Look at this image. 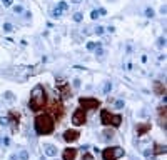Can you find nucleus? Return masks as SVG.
<instances>
[{"label":"nucleus","instance_id":"1","mask_svg":"<svg viewBox=\"0 0 167 160\" xmlns=\"http://www.w3.org/2000/svg\"><path fill=\"white\" fill-rule=\"evenodd\" d=\"M55 128V118L50 113H40L35 118V132L39 135H50Z\"/></svg>","mask_w":167,"mask_h":160},{"label":"nucleus","instance_id":"2","mask_svg":"<svg viewBox=\"0 0 167 160\" xmlns=\"http://www.w3.org/2000/svg\"><path fill=\"white\" fill-rule=\"evenodd\" d=\"M45 102H47V95H45V88L42 85H35L30 93V100H28V108L32 112H39L40 108H44Z\"/></svg>","mask_w":167,"mask_h":160},{"label":"nucleus","instance_id":"3","mask_svg":"<svg viewBox=\"0 0 167 160\" xmlns=\"http://www.w3.org/2000/svg\"><path fill=\"white\" fill-rule=\"evenodd\" d=\"M100 122H102L104 125H112V127H120V124H122V115H114V113H110L109 110H102L100 112Z\"/></svg>","mask_w":167,"mask_h":160},{"label":"nucleus","instance_id":"4","mask_svg":"<svg viewBox=\"0 0 167 160\" xmlns=\"http://www.w3.org/2000/svg\"><path fill=\"white\" fill-rule=\"evenodd\" d=\"M124 155L122 147H107L105 150H102V158L104 160H119Z\"/></svg>","mask_w":167,"mask_h":160},{"label":"nucleus","instance_id":"5","mask_svg":"<svg viewBox=\"0 0 167 160\" xmlns=\"http://www.w3.org/2000/svg\"><path fill=\"white\" fill-rule=\"evenodd\" d=\"M79 104H80V107H82L84 110H94V108L100 107V102L97 98H92V97H80Z\"/></svg>","mask_w":167,"mask_h":160},{"label":"nucleus","instance_id":"6","mask_svg":"<svg viewBox=\"0 0 167 160\" xmlns=\"http://www.w3.org/2000/svg\"><path fill=\"white\" fill-rule=\"evenodd\" d=\"M85 122H87V113H85V110H84L82 107H79L75 112L72 113V124L75 125V127H80V125H84Z\"/></svg>","mask_w":167,"mask_h":160},{"label":"nucleus","instance_id":"7","mask_svg":"<svg viewBox=\"0 0 167 160\" xmlns=\"http://www.w3.org/2000/svg\"><path fill=\"white\" fill-rule=\"evenodd\" d=\"M57 90L60 92V95H62V98H64V100L70 97V87H69V84L65 82V80L57 82Z\"/></svg>","mask_w":167,"mask_h":160},{"label":"nucleus","instance_id":"8","mask_svg":"<svg viewBox=\"0 0 167 160\" xmlns=\"http://www.w3.org/2000/svg\"><path fill=\"white\" fill-rule=\"evenodd\" d=\"M79 137H80L79 130H65L64 132V140L67 142V144H72V142L79 140Z\"/></svg>","mask_w":167,"mask_h":160},{"label":"nucleus","instance_id":"9","mask_svg":"<svg viewBox=\"0 0 167 160\" xmlns=\"http://www.w3.org/2000/svg\"><path fill=\"white\" fill-rule=\"evenodd\" d=\"M77 157V148H65L62 153V160H75Z\"/></svg>","mask_w":167,"mask_h":160},{"label":"nucleus","instance_id":"10","mask_svg":"<svg viewBox=\"0 0 167 160\" xmlns=\"http://www.w3.org/2000/svg\"><path fill=\"white\" fill-rule=\"evenodd\" d=\"M44 152H45L47 157H55L57 155V147H54V145H50V144H45L44 145Z\"/></svg>","mask_w":167,"mask_h":160},{"label":"nucleus","instance_id":"11","mask_svg":"<svg viewBox=\"0 0 167 160\" xmlns=\"http://www.w3.org/2000/svg\"><path fill=\"white\" fill-rule=\"evenodd\" d=\"M149 130H151V124H139L137 125V135H144Z\"/></svg>","mask_w":167,"mask_h":160},{"label":"nucleus","instance_id":"12","mask_svg":"<svg viewBox=\"0 0 167 160\" xmlns=\"http://www.w3.org/2000/svg\"><path fill=\"white\" fill-rule=\"evenodd\" d=\"M154 87H155V92L159 93V95H165V87H164L160 82H155Z\"/></svg>","mask_w":167,"mask_h":160},{"label":"nucleus","instance_id":"13","mask_svg":"<svg viewBox=\"0 0 167 160\" xmlns=\"http://www.w3.org/2000/svg\"><path fill=\"white\" fill-rule=\"evenodd\" d=\"M154 153H155V155H162V153H165V145H155V147H154Z\"/></svg>","mask_w":167,"mask_h":160},{"label":"nucleus","instance_id":"14","mask_svg":"<svg viewBox=\"0 0 167 160\" xmlns=\"http://www.w3.org/2000/svg\"><path fill=\"white\" fill-rule=\"evenodd\" d=\"M97 45H100L99 42H87V45H85V47H87V50H95Z\"/></svg>","mask_w":167,"mask_h":160},{"label":"nucleus","instance_id":"15","mask_svg":"<svg viewBox=\"0 0 167 160\" xmlns=\"http://www.w3.org/2000/svg\"><path fill=\"white\" fill-rule=\"evenodd\" d=\"M4 98L7 100V102H13V100H15V97H13L12 92H5V93H4Z\"/></svg>","mask_w":167,"mask_h":160},{"label":"nucleus","instance_id":"16","mask_svg":"<svg viewBox=\"0 0 167 160\" xmlns=\"http://www.w3.org/2000/svg\"><path fill=\"white\" fill-rule=\"evenodd\" d=\"M57 8H59L60 12H64V10H67V8H69V5H67V2H64V0H62V2H59Z\"/></svg>","mask_w":167,"mask_h":160},{"label":"nucleus","instance_id":"17","mask_svg":"<svg viewBox=\"0 0 167 160\" xmlns=\"http://www.w3.org/2000/svg\"><path fill=\"white\" fill-rule=\"evenodd\" d=\"M8 124H10V118L8 117H0V125L2 127H7Z\"/></svg>","mask_w":167,"mask_h":160},{"label":"nucleus","instance_id":"18","mask_svg":"<svg viewBox=\"0 0 167 160\" xmlns=\"http://www.w3.org/2000/svg\"><path fill=\"white\" fill-rule=\"evenodd\" d=\"M145 17H147V18H152V17H154V8H151V7L145 8Z\"/></svg>","mask_w":167,"mask_h":160},{"label":"nucleus","instance_id":"19","mask_svg":"<svg viewBox=\"0 0 167 160\" xmlns=\"http://www.w3.org/2000/svg\"><path fill=\"white\" fill-rule=\"evenodd\" d=\"M19 158L20 160H28V152H27V150H22L20 155H19Z\"/></svg>","mask_w":167,"mask_h":160},{"label":"nucleus","instance_id":"20","mask_svg":"<svg viewBox=\"0 0 167 160\" xmlns=\"http://www.w3.org/2000/svg\"><path fill=\"white\" fill-rule=\"evenodd\" d=\"M60 15H62V12H60L59 8H54V10H52V17H54V18H59Z\"/></svg>","mask_w":167,"mask_h":160},{"label":"nucleus","instance_id":"21","mask_svg":"<svg viewBox=\"0 0 167 160\" xmlns=\"http://www.w3.org/2000/svg\"><path fill=\"white\" fill-rule=\"evenodd\" d=\"M13 13H24V7L22 5H15L13 7Z\"/></svg>","mask_w":167,"mask_h":160},{"label":"nucleus","instance_id":"22","mask_svg":"<svg viewBox=\"0 0 167 160\" xmlns=\"http://www.w3.org/2000/svg\"><path fill=\"white\" fill-rule=\"evenodd\" d=\"M164 45H165V37H160V38L157 40V47H159V48H162Z\"/></svg>","mask_w":167,"mask_h":160},{"label":"nucleus","instance_id":"23","mask_svg":"<svg viewBox=\"0 0 167 160\" xmlns=\"http://www.w3.org/2000/svg\"><path fill=\"white\" fill-rule=\"evenodd\" d=\"M110 90H112V84H110V82H107V84L104 85V93H109Z\"/></svg>","mask_w":167,"mask_h":160},{"label":"nucleus","instance_id":"24","mask_svg":"<svg viewBox=\"0 0 167 160\" xmlns=\"http://www.w3.org/2000/svg\"><path fill=\"white\" fill-rule=\"evenodd\" d=\"M13 30V27H12V24H4V32H12Z\"/></svg>","mask_w":167,"mask_h":160},{"label":"nucleus","instance_id":"25","mask_svg":"<svg viewBox=\"0 0 167 160\" xmlns=\"http://www.w3.org/2000/svg\"><path fill=\"white\" fill-rule=\"evenodd\" d=\"M74 20H75V22H82V20H84V15H82L80 12H77L75 15H74Z\"/></svg>","mask_w":167,"mask_h":160},{"label":"nucleus","instance_id":"26","mask_svg":"<svg viewBox=\"0 0 167 160\" xmlns=\"http://www.w3.org/2000/svg\"><path fill=\"white\" fill-rule=\"evenodd\" d=\"M112 137H114V132H112V130H105V132H104V138H112Z\"/></svg>","mask_w":167,"mask_h":160},{"label":"nucleus","instance_id":"27","mask_svg":"<svg viewBox=\"0 0 167 160\" xmlns=\"http://www.w3.org/2000/svg\"><path fill=\"white\" fill-rule=\"evenodd\" d=\"M90 18L92 20H97V18H99V10H92V12H90Z\"/></svg>","mask_w":167,"mask_h":160},{"label":"nucleus","instance_id":"28","mask_svg":"<svg viewBox=\"0 0 167 160\" xmlns=\"http://www.w3.org/2000/svg\"><path fill=\"white\" fill-rule=\"evenodd\" d=\"M104 30H105V28H104L102 25H97V28H95V33H97V35H102V33H104Z\"/></svg>","mask_w":167,"mask_h":160},{"label":"nucleus","instance_id":"29","mask_svg":"<svg viewBox=\"0 0 167 160\" xmlns=\"http://www.w3.org/2000/svg\"><path fill=\"white\" fill-rule=\"evenodd\" d=\"M94 52H95V55H102V53H104V50H102V47H100V45H97V48H95V50H94Z\"/></svg>","mask_w":167,"mask_h":160},{"label":"nucleus","instance_id":"30","mask_svg":"<svg viewBox=\"0 0 167 160\" xmlns=\"http://www.w3.org/2000/svg\"><path fill=\"white\" fill-rule=\"evenodd\" d=\"M2 4H4V7H12L13 0H2Z\"/></svg>","mask_w":167,"mask_h":160},{"label":"nucleus","instance_id":"31","mask_svg":"<svg viewBox=\"0 0 167 160\" xmlns=\"http://www.w3.org/2000/svg\"><path fill=\"white\" fill-rule=\"evenodd\" d=\"M115 107L117 108H124V100H117V102H115Z\"/></svg>","mask_w":167,"mask_h":160},{"label":"nucleus","instance_id":"32","mask_svg":"<svg viewBox=\"0 0 167 160\" xmlns=\"http://www.w3.org/2000/svg\"><path fill=\"white\" fill-rule=\"evenodd\" d=\"M82 160H94V157H92L90 153H85V155L82 157Z\"/></svg>","mask_w":167,"mask_h":160},{"label":"nucleus","instance_id":"33","mask_svg":"<svg viewBox=\"0 0 167 160\" xmlns=\"http://www.w3.org/2000/svg\"><path fill=\"white\" fill-rule=\"evenodd\" d=\"M2 144H4V145H8V144H10V138H8V137L2 138Z\"/></svg>","mask_w":167,"mask_h":160},{"label":"nucleus","instance_id":"34","mask_svg":"<svg viewBox=\"0 0 167 160\" xmlns=\"http://www.w3.org/2000/svg\"><path fill=\"white\" fill-rule=\"evenodd\" d=\"M74 87H75V88H79V87H80V80H79V78L74 80Z\"/></svg>","mask_w":167,"mask_h":160},{"label":"nucleus","instance_id":"35","mask_svg":"<svg viewBox=\"0 0 167 160\" xmlns=\"http://www.w3.org/2000/svg\"><path fill=\"white\" fill-rule=\"evenodd\" d=\"M105 13H107V12H105V8H100V10H99V15H105Z\"/></svg>","mask_w":167,"mask_h":160},{"label":"nucleus","instance_id":"36","mask_svg":"<svg viewBox=\"0 0 167 160\" xmlns=\"http://www.w3.org/2000/svg\"><path fill=\"white\" fill-rule=\"evenodd\" d=\"M140 60H142L144 64H145V62H147V55H142V57H140Z\"/></svg>","mask_w":167,"mask_h":160},{"label":"nucleus","instance_id":"37","mask_svg":"<svg viewBox=\"0 0 167 160\" xmlns=\"http://www.w3.org/2000/svg\"><path fill=\"white\" fill-rule=\"evenodd\" d=\"M72 4H82V0H70Z\"/></svg>","mask_w":167,"mask_h":160}]
</instances>
